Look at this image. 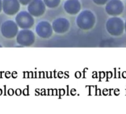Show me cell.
<instances>
[{"mask_svg": "<svg viewBox=\"0 0 126 114\" xmlns=\"http://www.w3.org/2000/svg\"><path fill=\"white\" fill-rule=\"evenodd\" d=\"M35 40V36L34 33L29 29H22L16 36V41L18 44L24 47L32 45Z\"/></svg>", "mask_w": 126, "mask_h": 114, "instance_id": "5", "label": "cell"}, {"mask_svg": "<svg viewBox=\"0 0 126 114\" xmlns=\"http://www.w3.org/2000/svg\"><path fill=\"white\" fill-rule=\"evenodd\" d=\"M20 9L19 0H3V11L6 15L14 16Z\"/></svg>", "mask_w": 126, "mask_h": 114, "instance_id": "9", "label": "cell"}, {"mask_svg": "<svg viewBox=\"0 0 126 114\" xmlns=\"http://www.w3.org/2000/svg\"><path fill=\"white\" fill-rule=\"evenodd\" d=\"M3 11V0H0V13Z\"/></svg>", "mask_w": 126, "mask_h": 114, "instance_id": "15", "label": "cell"}, {"mask_svg": "<svg viewBox=\"0 0 126 114\" xmlns=\"http://www.w3.org/2000/svg\"><path fill=\"white\" fill-rule=\"evenodd\" d=\"M32 1V0H19V3L24 6L29 4V3Z\"/></svg>", "mask_w": 126, "mask_h": 114, "instance_id": "14", "label": "cell"}, {"mask_svg": "<svg viewBox=\"0 0 126 114\" xmlns=\"http://www.w3.org/2000/svg\"><path fill=\"white\" fill-rule=\"evenodd\" d=\"M18 27L22 29H29L34 25L33 17L27 11H21L18 13L15 18Z\"/></svg>", "mask_w": 126, "mask_h": 114, "instance_id": "4", "label": "cell"}, {"mask_svg": "<svg viewBox=\"0 0 126 114\" xmlns=\"http://www.w3.org/2000/svg\"><path fill=\"white\" fill-rule=\"evenodd\" d=\"M28 12L33 17H40L44 14L46 5L42 0H32L27 7Z\"/></svg>", "mask_w": 126, "mask_h": 114, "instance_id": "6", "label": "cell"}, {"mask_svg": "<svg viewBox=\"0 0 126 114\" xmlns=\"http://www.w3.org/2000/svg\"><path fill=\"white\" fill-rule=\"evenodd\" d=\"M124 4L120 0H110L106 3L105 10L108 15L117 16L123 13Z\"/></svg>", "mask_w": 126, "mask_h": 114, "instance_id": "7", "label": "cell"}, {"mask_svg": "<svg viewBox=\"0 0 126 114\" xmlns=\"http://www.w3.org/2000/svg\"><path fill=\"white\" fill-rule=\"evenodd\" d=\"M52 27L54 32L57 34H64L69 30L70 22L64 18H59L55 19L52 23Z\"/></svg>", "mask_w": 126, "mask_h": 114, "instance_id": "10", "label": "cell"}, {"mask_svg": "<svg viewBox=\"0 0 126 114\" xmlns=\"http://www.w3.org/2000/svg\"><path fill=\"white\" fill-rule=\"evenodd\" d=\"M93 2L97 5H104L108 2L109 0H92Z\"/></svg>", "mask_w": 126, "mask_h": 114, "instance_id": "13", "label": "cell"}, {"mask_svg": "<svg viewBox=\"0 0 126 114\" xmlns=\"http://www.w3.org/2000/svg\"><path fill=\"white\" fill-rule=\"evenodd\" d=\"M43 2L49 8H55L59 5L61 0H43Z\"/></svg>", "mask_w": 126, "mask_h": 114, "instance_id": "12", "label": "cell"}, {"mask_svg": "<svg viewBox=\"0 0 126 114\" xmlns=\"http://www.w3.org/2000/svg\"><path fill=\"white\" fill-rule=\"evenodd\" d=\"M37 34L42 38H48L53 35L52 25L47 20H42L37 24L35 28Z\"/></svg>", "mask_w": 126, "mask_h": 114, "instance_id": "8", "label": "cell"}, {"mask_svg": "<svg viewBox=\"0 0 126 114\" xmlns=\"http://www.w3.org/2000/svg\"><path fill=\"white\" fill-rule=\"evenodd\" d=\"M2 47V46L1 45H0V47Z\"/></svg>", "mask_w": 126, "mask_h": 114, "instance_id": "17", "label": "cell"}, {"mask_svg": "<svg viewBox=\"0 0 126 114\" xmlns=\"http://www.w3.org/2000/svg\"><path fill=\"white\" fill-rule=\"evenodd\" d=\"M96 22V18L90 10H84L81 12L76 18L77 27L83 31H89L94 27Z\"/></svg>", "mask_w": 126, "mask_h": 114, "instance_id": "1", "label": "cell"}, {"mask_svg": "<svg viewBox=\"0 0 126 114\" xmlns=\"http://www.w3.org/2000/svg\"><path fill=\"white\" fill-rule=\"evenodd\" d=\"M124 31H125V32H126V22H124Z\"/></svg>", "mask_w": 126, "mask_h": 114, "instance_id": "16", "label": "cell"}, {"mask_svg": "<svg viewBox=\"0 0 126 114\" xmlns=\"http://www.w3.org/2000/svg\"><path fill=\"white\" fill-rule=\"evenodd\" d=\"M106 29L111 36L118 37L124 32V22L119 17L112 16L106 21Z\"/></svg>", "mask_w": 126, "mask_h": 114, "instance_id": "2", "label": "cell"}, {"mask_svg": "<svg viewBox=\"0 0 126 114\" xmlns=\"http://www.w3.org/2000/svg\"><path fill=\"white\" fill-rule=\"evenodd\" d=\"M19 32V27L16 22L12 20L4 21L1 26V33L5 38L11 39L16 37Z\"/></svg>", "mask_w": 126, "mask_h": 114, "instance_id": "3", "label": "cell"}, {"mask_svg": "<svg viewBox=\"0 0 126 114\" xmlns=\"http://www.w3.org/2000/svg\"><path fill=\"white\" fill-rule=\"evenodd\" d=\"M64 9L67 14L76 15L80 11V3L79 0H67L64 4Z\"/></svg>", "mask_w": 126, "mask_h": 114, "instance_id": "11", "label": "cell"}]
</instances>
